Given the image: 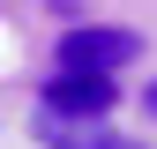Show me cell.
<instances>
[{
    "mask_svg": "<svg viewBox=\"0 0 157 149\" xmlns=\"http://www.w3.org/2000/svg\"><path fill=\"white\" fill-rule=\"evenodd\" d=\"M142 112H150V119H157V82H150V89H142Z\"/></svg>",
    "mask_w": 157,
    "mask_h": 149,
    "instance_id": "277c9868",
    "label": "cell"
},
{
    "mask_svg": "<svg viewBox=\"0 0 157 149\" xmlns=\"http://www.w3.org/2000/svg\"><path fill=\"white\" fill-rule=\"evenodd\" d=\"M45 112H67V119H112V104H120V74H82V67H52Z\"/></svg>",
    "mask_w": 157,
    "mask_h": 149,
    "instance_id": "7a4b0ae2",
    "label": "cell"
},
{
    "mask_svg": "<svg viewBox=\"0 0 157 149\" xmlns=\"http://www.w3.org/2000/svg\"><path fill=\"white\" fill-rule=\"evenodd\" d=\"M30 134L45 142V149H112V127L105 119H67V112H45V104H37Z\"/></svg>",
    "mask_w": 157,
    "mask_h": 149,
    "instance_id": "3957f363",
    "label": "cell"
},
{
    "mask_svg": "<svg viewBox=\"0 0 157 149\" xmlns=\"http://www.w3.org/2000/svg\"><path fill=\"white\" fill-rule=\"evenodd\" d=\"M112 149H142V142H120V134H112Z\"/></svg>",
    "mask_w": 157,
    "mask_h": 149,
    "instance_id": "5b68a950",
    "label": "cell"
},
{
    "mask_svg": "<svg viewBox=\"0 0 157 149\" xmlns=\"http://www.w3.org/2000/svg\"><path fill=\"white\" fill-rule=\"evenodd\" d=\"M142 60V37L135 30H112V23H82L52 45V67H82V74H120Z\"/></svg>",
    "mask_w": 157,
    "mask_h": 149,
    "instance_id": "6da1fadb",
    "label": "cell"
}]
</instances>
